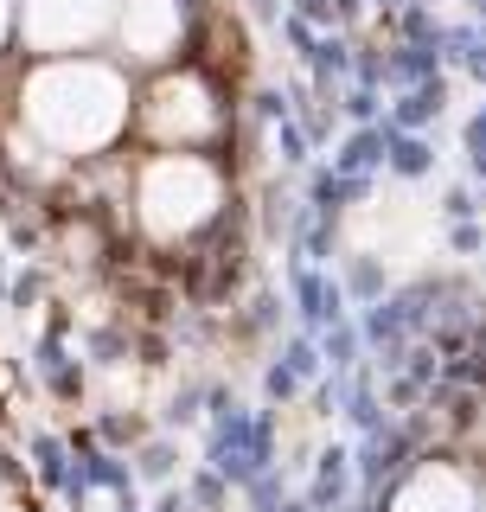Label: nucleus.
<instances>
[{
  "mask_svg": "<svg viewBox=\"0 0 486 512\" xmlns=\"http://www.w3.org/2000/svg\"><path fill=\"white\" fill-rule=\"evenodd\" d=\"M397 512H474V493H467V480H461V474L429 468V474H416L410 487H403Z\"/></svg>",
  "mask_w": 486,
  "mask_h": 512,
  "instance_id": "2",
  "label": "nucleus"
},
{
  "mask_svg": "<svg viewBox=\"0 0 486 512\" xmlns=\"http://www.w3.org/2000/svg\"><path fill=\"white\" fill-rule=\"evenodd\" d=\"M148 205H160V224H192L212 205V173L192 167V160H173V167H160L148 180Z\"/></svg>",
  "mask_w": 486,
  "mask_h": 512,
  "instance_id": "1",
  "label": "nucleus"
}]
</instances>
